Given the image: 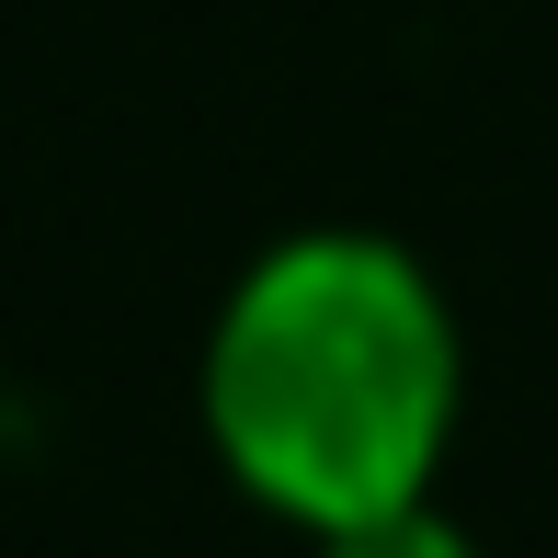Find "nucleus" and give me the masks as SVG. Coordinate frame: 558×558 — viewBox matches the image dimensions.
Listing matches in <instances>:
<instances>
[{
	"label": "nucleus",
	"mask_w": 558,
	"mask_h": 558,
	"mask_svg": "<svg viewBox=\"0 0 558 558\" xmlns=\"http://www.w3.org/2000/svg\"><path fill=\"white\" fill-rule=\"evenodd\" d=\"M319 558H490L468 536V524H445L434 501H411V513H376V524H342V536H308Z\"/></svg>",
	"instance_id": "2"
},
{
	"label": "nucleus",
	"mask_w": 558,
	"mask_h": 558,
	"mask_svg": "<svg viewBox=\"0 0 558 558\" xmlns=\"http://www.w3.org/2000/svg\"><path fill=\"white\" fill-rule=\"evenodd\" d=\"M217 468L296 536L434 501L456 411H468V331L422 251L376 228H296L217 296L206 365Z\"/></svg>",
	"instance_id": "1"
}]
</instances>
